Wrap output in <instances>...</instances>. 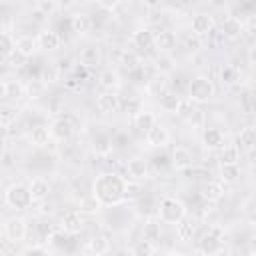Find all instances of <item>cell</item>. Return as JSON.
<instances>
[{"label":"cell","instance_id":"obj_1","mask_svg":"<svg viewBox=\"0 0 256 256\" xmlns=\"http://www.w3.org/2000/svg\"><path fill=\"white\" fill-rule=\"evenodd\" d=\"M124 188L126 180L122 176H118L116 172H104L94 180L92 194L102 206H114L124 200Z\"/></svg>","mask_w":256,"mask_h":256},{"label":"cell","instance_id":"obj_2","mask_svg":"<svg viewBox=\"0 0 256 256\" xmlns=\"http://www.w3.org/2000/svg\"><path fill=\"white\" fill-rule=\"evenodd\" d=\"M158 218L164 224H178V222H182L186 218L184 202L178 200V198H172V196L162 198L160 204H158Z\"/></svg>","mask_w":256,"mask_h":256},{"label":"cell","instance_id":"obj_3","mask_svg":"<svg viewBox=\"0 0 256 256\" xmlns=\"http://www.w3.org/2000/svg\"><path fill=\"white\" fill-rule=\"evenodd\" d=\"M214 94H216V86H214V82L208 76H196L188 84V98H190V102L204 104V102L212 100Z\"/></svg>","mask_w":256,"mask_h":256},{"label":"cell","instance_id":"obj_4","mask_svg":"<svg viewBox=\"0 0 256 256\" xmlns=\"http://www.w3.org/2000/svg\"><path fill=\"white\" fill-rule=\"evenodd\" d=\"M4 202L14 208V210H24L28 208L34 200H32V194H30V188L26 184H12L6 188L4 192Z\"/></svg>","mask_w":256,"mask_h":256},{"label":"cell","instance_id":"obj_5","mask_svg":"<svg viewBox=\"0 0 256 256\" xmlns=\"http://www.w3.org/2000/svg\"><path fill=\"white\" fill-rule=\"evenodd\" d=\"M224 230L220 226H212L204 236L202 240L198 242V250L206 256H212V254H218L222 248H224Z\"/></svg>","mask_w":256,"mask_h":256},{"label":"cell","instance_id":"obj_6","mask_svg":"<svg viewBox=\"0 0 256 256\" xmlns=\"http://www.w3.org/2000/svg\"><path fill=\"white\" fill-rule=\"evenodd\" d=\"M50 134L54 140L58 142H68L74 134V118L72 116H62V118H56L52 124H50Z\"/></svg>","mask_w":256,"mask_h":256},{"label":"cell","instance_id":"obj_7","mask_svg":"<svg viewBox=\"0 0 256 256\" xmlns=\"http://www.w3.org/2000/svg\"><path fill=\"white\" fill-rule=\"evenodd\" d=\"M26 232H28L26 220L20 218V216H12V218H8V220L4 222V236H6L10 242H14V244L22 242V240L26 238Z\"/></svg>","mask_w":256,"mask_h":256},{"label":"cell","instance_id":"obj_8","mask_svg":"<svg viewBox=\"0 0 256 256\" xmlns=\"http://www.w3.org/2000/svg\"><path fill=\"white\" fill-rule=\"evenodd\" d=\"M190 30L194 36L202 38V36H210V32L214 30V18L206 12H198L192 16L190 20Z\"/></svg>","mask_w":256,"mask_h":256},{"label":"cell","instance_id":"obj_9","mask_svg":"<svg viewBox=\"0 0 256 256\" xmlns=\"http://www.w3.org/2000/svg\"><path fill=\"white\" fill-rule=\"evenodd\" d=\"M82 226H84V218H82V212H80V210H68V212H64L62 218H60V228H62L64 232H68V234L80 232Z\"/></svg>","mask_w":256,"mask_h":256},{"label":"cell","instance_id":"obj_10","mask_svg":"<svg viewBox=\"0 0 256 256\" xmlns=\"http://www.w3.org/2000/svg\"><path fill=\"white\" fill-rule=\"evenodd\" d=\"M96 106H98L100 112L112 114V112H116V110L122 106V102H120V96H118L116 92L106 90V92H102V94L96 98Z\"/></svg>","mask_w":256,"mask_h":256},{"label":"cell","instance_id":"obj_11","mask_svg":"<svg viewBox=\"0 0 256 256\" xmlns=\"http://www.w3.org/2000/svg\"><path fill=\"white\" fill-rule=\"evenodd\" d=\"M144 138H146V142H148V146H152V148H162V146H166L168 144V138H170V134H168V130L162 126V124H154L146 134H144Z\"/></svg>","mask_w":256,"mask_h":256},{"label":"cell","instance_id":"obj_12","mask_svg":"<svg viewBox=\"0 0 256 256\" xmlns=\"http://www.w3.org/2000/svg\"><path fill=\"white\" fill-rule=\"evenodd\" d=\"M178 44V38L172 30H160L156 32V38H154V46L160 50V54H170Z\"/></svg>","mask_w":256,"mask_h":256},{"label":"cell","instance_id":"obj_13","mask_svg":"<svg viewBox=\"0 0 256 256\" xmlns=\"http://www.w3.org/2000/svg\"><path fill=\"white\" fill-rule=\"evenodd\" d=\"M244 30V24L236 18V16H228L224 18V22L220 24V34L226 38V40H236Z\"/></svg>","mask_w":256,"mask_h":256},{"label":"cell","instance_id":"obj_14","mask_svg":"<svg viewBox=\"0 0 256 256\" xmlns=\"http://www.w3.org/2000/svg\"><path fill=\"white\" fill-rule=\"evenodd\" d=\"M170 164H172V168H176V170H186V168H190V166H192V152H190L188 148H184V146H176V148L172 150Z\"/></svg>","mask_w":256,"mask_h":256},{"label":"cell","instance_id":"obj_15","mask_svg":"<svg viewBox=\"0 0 256 256\" xmlns=\"http://www.w3.org/2000/svg\"><path fill=\"white\" fill-rule=\"evenodd\" d=\"M100 60H102V52H100V48H98L96 44H88V46H84V48L80 50V60H78V64H82V66H86V68H92V66H98Z\"/></svg>","mask_w":256,"mask_h":256},{"label":"cell","instance_id":"obj_16","mask_svg":"<svg viewBox=\"0 0 256 256\" xmlns=\"http://www.w3.org/2000/svg\"><path fill=\"white\" fill-rule=\"evenodd\" d=\"M202 144L208 150H222L226 146L224 144V134L218 128H204V132H202Z\"/></svg>","mask_w":256,"mask_h":256},{"label":"cell","instance_id":"obj_17","mask_svg":"<svg viewBox=\"0 0 256 256\" xmlns=\"http://www.w3.org/2000/svg\"><path fill=\"white\" fill-rule=\"evenodd\" d=\"M38 46H40L42 50L54 52V50H58V48L62 46V38H60V34L54 32V30H42V32L38 34Z\"/></svg>","mask_w":256,"mask_h":256},{"label":"cell","instance_id":"obj_18","mask_svg":"<svg viewBox=\"0 0 256 256\" xmlns=\"http://www.w3.org/2000/svg\"><path fill=\"white\" fill-rule=\"evenodd\" d=\"M38 48H40L38 46V38L30 36V34H24V36H18L16 38V52L22 58H30Z\"/></svg>","mask_w":256,"mask_h":256},{"label":"cell","instance_id":"obj_19","mask_svg":"<svg viewBox=\"0 0 256 256\" xmlns=\"http://www.w3.org/2000/svg\"><path fill=\"white\" fill-rule=\"evenodd\" d=\"M158 102H160V108L164 110V112H170V114H180V108H182V98L176 94V92H164L160 98H158Z\"/></svg>","mask_w":256,"mask_h":256},{"label":"cell","instance_id":"obj_20","mask_svg":"<svg viewBox=\"0 0 256 256\" xmlns=\"http://www.w3.org/2000/svg\"><path fill=\"white\" fill-rule=\"evenodd\" d=\"M28 188H30V194H32L34 202H44L50 194V184L44 178H32L28 182Z\"/></svg>","mask_w":256,"mask_h":256},{"label":"cell","instance_id":"obj_21","mask_svg":"<svg viewBox=\"0 0 256 256\" xmlns=\"http://www.w3.org/2000/svg\"><path fill=\"white\" fill-rule=\"evenodd\" d=\"M154 38L156 34L150 30V28H138L134 34H132V44L140 50H148L154 46Z\"/></svg>","mask_w":256,"mask_h":256},{"label":"cell","instance_id":"obj_22","mask_svg":"<svg viewBox=\"0 0 256 256\" xmlns=\"http://www.w3.org/2000/svg\"><path fill=\"white\" fill-rule=\"evenodd\" d=\"M50 138H52L50 128H46V126H42V124L34 126V128L30 130V134H28L30 144H32V146H36V148H44V146L50 142Z\"/></svg>","mask_w":256,"mask_h":256},{"label":"cell","instance_id":"obj_23","mask_svg":"<svg viewBox=\"0 0 256 256\" xmlns=\"http://www.w3.org/2000/svg\"><path fill=\"white\" fill-rule=\"evenodd\" d=\"M114 148V140L104 134V132H98L94 138H92V150L98 154V156H108Z\"/></svg>","mask_w":256,"mask_h":256},{"label":"cell","instance_id":"obj_24","mask_svg":"<svg viewBox=\"0 0 256 256\" xmlns=\"http://www.w3.org/2000/svg\"><path fill=\"white\" fill-rule=\"evenodd\" d=\"M126 172H128V176L132 180L140 182V180H144L148 176V166H146V162L142 158H130L126 162Z\"/></svg>","mask_w":256,"mask_h":256},{"label":"cell","instance_id":"obj_25","mask_svg":"<svg viewBox=\"0 0 256 256\" xmlns=\"http://www.w3.org/2000/svg\"><path fill=\"white\" fill-rule=\"evenodd\" d=\"M238 144L246 150V152H254L256 150V126H246L240 130L238 134Z\"/></svg>","mask_w":256,"mask_h":256},{"label":"cell","instance_id":"obj_26","mask_svg":"<svg viewBox=\"0 0 256 256\" xmlns=\"http://www.w3.org/2000/svg\"><path fill=\"white\" fill-rule=\"evenodd\" d=\"M160 236H162L160 222H156V220H148V222H144V228H142V238H144V240H148V242H152L154 246H158Z\"/></svg>","mask_w":256,"mask_h":256},{"label":"cell","instance_id":"obj_27","mask_svg":"<svg viewBox=\"0 0 256 256\" xmlns=\"http://www.w3.org/2000/svg\"><path fill=\"white\" fill-rule=\"evenodd\" d=\"M166 88H168V84H166V78H164L162 74L152 76V78L148 80V84H146L148 94H150V96H156V98H160L164 92H168Z\"/></svg>","mask_w":256,"mask_h":256},{"label":"cell","instance_id":"obj_28","mask_svg":"<svg viewBox=\"0 0 256 256\" xmlns=\"http://www.w3.org/2000/svg\"><path fill=\"white\" fill-rule=\"evenodd\" d=\"M70 28H72V32H76V34H86V32L92 28V20H90L88 14H74V16L70 18Z\"/></svg>","mask_w":256,"mask_h":256},{"label":"cell","instance_id":"obj_29","mask_svg":"<svg viewBox=\"0 0 256 256\" xmlns=\"http://www.w3.org/2000/svg\"><path fill=\"white\" fill-rule=\"evenodd\" d=\"M240 160V148L236 144H226L222 150H220V166H226V164H238Z\"/></svg>","mask_w":256,"mask_h":256},{"label":"cell","instance_id":"obj_30","mask_svg":"<svg viewBox=\"0 0 256 256\" xmlns=\"http://www.w3.org/2000/svg\"><path fill=\"white\" fill-rule=\"evenodd\" d=\"M98 84H100L102 88L114 92V88L120 84V78H118V74H116L112 68H106V70L100 72V76H98Z\"/></svg>","mask_w":256,"mask_h":256},{"label":"cell","instance_id":"obj_31","mask_svg":"<svg viewBox=\"0 0 256 256\" xmlns=\"http://www.w3.org/2000/svg\"><path fill=\"white\" fill-rule=\"evenodd\" d=\"M156 124V116L152 112H140L138 116H134V126L138 128V132L146 134L152 126Z\"/></svg>","mask_w":256,"mask_h":256},{"label":"cell","instance_id":"obj_32","mask_svg":"<svg viewBox=\"0 0 256 256\" xmlns=\"http://www.w3.org/2000/svg\"><path fill=\"white\" fill-rule=\"evenodd\" d=\"M174 58L170 56V54H158L156 56V60H154V70L158 72V74H168V72H172L174 70Z\"/></svg>","mask_w":256,"mask_h":256},{"label":"cell","instance_id":"obj_33","mask_svg":"<svg viewBox=\"0 0 256 256\" xmlns=\"http://www.w3.org/2000/svg\"><path fill=\"white\" fill-rule=\"evenodd\" d=\"M108 250H110V240L104 234H98V236H94L90 240V252L94 256H104Z\"/></svg>","mask_w":256,"mask_h":256},{"label":"cell","instance_id":"obj_34","mask_svg":"<svg viewBox=\"0 0 256 256\" xmlns=\"http://www.w3.org/2000/svg\"><path fill=\"white\" fill-rule=\"evenodd\" d=\"M202 196L208 202H216V200H220L224 196V188H222L220 182H208L204 186V190H202Z\"/></svg>","mask_w":256,"mask_h":256},{"label":"cell","instance_id":"obj_35","mask_svg":"<svg viewBox=\"0 0 256 256\" xmlns=\"http://www.w3.org/2000/svg\"><path fill=\"white\" fill-rule=\"evenodd\" d=\"M194 232H196V226H194L190 220H186V218L176 224V236H178L182 242L192 240V238H194Z\"/></svg>","mask_w":256,"mask_h":256},{"label":"cell","instance_id":"obj_36","mask_svg":"<svg viewBox=\"0 0 256 256\" xmlns=\"http://www.w3.org/2000/svg\"><path fill=\"white\" fill-rule=\"evenodd\" d=\"M0 50H2L4 58H8L12 52H16V38H12V34L8 30H4L0 34Z\"/></svg>","mask_w":256,"mask_h":256},{"label":"cell","instance_id":"obj_37","mask_svg":"<svg viewBox=\"0 0 256 256\" xmlns=\"http://www.w3.org/2000/svg\"><path fill=\"white\" fill-rule=\"evenodd\" d=\"M120 64H122V68H126L128 72H136L140 66H142V62H140V58L134 54V52H128V50H124V54H122V60H120Z\"/></svg>","mask_w":256,"mask_h":256},{"label":"cell","instance_id":"obj_38","mask_svg":"<svg viewBox=\"0 0 256 256\" xmlns=\"http://www.w3.org/2000/svg\"><path fill=\"white\" fill-rule=\"evenodd\" d=\"M24 92V88L16 80H4L2 82V96L4 98H18Z\"/></svg>","mask_w":256,"mask_h":256},{"label":"cell","instance_id":"obj_39","mask_svg":"<svg viewBox=\"0 0 256 256\" xmlns=\"http://www.w3.org/2000/svg\"><path fill=\"white\" fill-rule=\"evenodd\" d=\"M154 252H156V246H154L152 242L144 240V238H140V240L132 246V254H134V256H152Z\"/></svg>","mask_w":256,"mask_h":256},{"label":"cell","instance_id":"obj_40","mask_svg":"<svg viewBox=\"0 0 256 256\" xmlns=\"http://www.w3.org/2000/svg\"><path fill=\"white\" fill-rule=\"evenodd\" d=\"M238 176H240V166L238 164L220 166V178L224 182H234V180H238Z\"/></svg>","mask_w":256,"mask_h":256},{"label":"cell","instance_id":"obj_41","mask_svg":"<svg viewBox=\"0 0 256 256\" xmlns=\"http://www.w3.org/2000/svg\"><path fill=\"white\" fill-rule=\"evenodd\" d=\"M220 80H222V84H234L236 80H238V70H236V66H232V64H226V66H222V70H220Z\"/></svg>","mask_w":256,"mask_h":256},{"label":"cell","instance_id":"obj_42","mask_svg":"<svg viewBox=\"0 0 256 256\" xmlns=\"http://www.w3.org/2000/svg\"><path fill=\"white\" fill-rule=\"evenodd\" d=\"M44 86H46V84H44L40 78H36V80H30L24 90H26L28 98H34V100H36V98H40V96L44 94Z\"/></svg>","mask_w":256,"mask_h":256},{"label":"cell","instance_id":"obj_43","mask_svg":"<svg viewBox=\"0 0 256 256\" xmlns=\"http://www.w3.org/2000/svg\"><path fill=\"white\" fill-rule=\"evenodd\" d=\"M142 194V184L138 180H126V188H124V198L126 200H134Z\"/></svg>","mask_w":256,"mask_h":256},{"label":"cell","instance_id":"obj_44","mask_svg":"<svg viewBox=\"0 0 256 256\" xmlns=\"http://www.w3.org/2000/svg\"><path fill=\"white\" fill-rule=\"evenodd\" d=\"M100 206H102V204L96 200V196H94V194L84 196V198L80 200V212H88V214H92V212H96Z\"/></svg>","mask_w":256,"mask_h":256},{"label":"cell","instance_id":"obj_45","mask_svg":"<svg viewBox=\"0 0 256 256\" xmlns=\"http://www.w3.org/2000/svg\"><path fill=\"white\" fill-rule=\"evenodd\" d=\"M16 120V110L14 108H10V106H4L2 108V112H0V122H2V126L8 130L10 128V124Z\"/></svg>","mask_w":256,"mask_h":256},{"label":"cell","instance_id":"obj_46","mask_svg":"<svg viewBox=\"0 0 256 256\" xmlns=\"http://www.w3.org/2000/svg\"><path fill=\"white\" fill-rule=\"evenodd\" d=\"M36 8H38L40 12H44L46 16H50V14H54V12L60 8V4L54 2V0H40V2L36 4Z\"/></svg>","mask_w":256,"mask_h":256},{"label":"cell","instance_id":"obj_47","mask_svg":"<svg viewBox=\"0 0 256 256\" xmlns=\"http://www.w3.org/2000/svg\"><path fill=\"white\" fill-rule=\"evenodd\" d=\"M124 110H126L128 114H132V116H138V114L142 112V102H140V98H128V100L124 102Z\"/></svg>","mask_w":256,"mask_h":256},{"label":"cell","instance_id":"obj_48","mask_svg":"<svg viewBox=\"0 0 256 256\" xmlns=\"http://www.w3.org/2000/svg\"><path fill=\"white\" fill-rule=\"evenodd\" d=\"M200 46H202V40H200L198 36L188 34V36L184 38V48H186V50H190V52H198Z\"/></svg>","mask_w":256,"mask_h":256},{"label":"cell","instance_id":"obj_49","mask_svg":"<svg viewBox=\"0 0 256 256\" xmlns=\"http://www.w3.org/2000/svg\"><path fill=\"white\" fill-rule=\"evenodd\" d=\"M188 120H190L194 126H202V124H204V112H202L200 108H194V110H190Z\"/></svg>","mask_w":256,"mask_h":256},{"label":"cell","instance_id":"obj_50","mask_svg":"<svg viewBox=\"0 0 256 256\" xmlns=\"http://www.w3.org/2000/svg\"><path fill=\"white\" fill-rule=\"evenodd\" d=\"M244 28L250 32V34H254L256 36V12H252V14H248V18H246V24H244Z\"/></svg>","mask_w":256,"mask_h":256},{"label":"cell","instance_id":"obj_51","mask_svg":"<svg viewBox=\"0 0 256 256\" xmlns=\"http://www.w3.org/2000/svg\"><path fill=\"white\" fill-rule=\"evenodd\" d=\"M70 62H72V60H70L68 56H66V58H60V60H58V66H56V70H58V72H60L62 68H64V70H74V66H76V64H70Z\"/></svg>","mask_w":256,"mask_h":256},{"label":"cell","instance_id":"obj_52","mask_svg":"<svg viewBox=\"0 0 256 256\" xmlns=\"http://www.w3.org/2000/svg\"><path fill=\"white\" fill-rule=\"evenodd\" d=\"M30 18H32V22H36V24H42V22L46 20V14H44V12H40L38 8H34V10L30 12Z\"/></svg>","mask_w":256,"mask_h":256},{"label":"cell","instance_id":"obj_53","mask_svg":"<svg viewBox=\"0 0 256 256\" xmlns=\"http://www.w3.org/2000/svg\"><path fill=\"white\" fill-rule=\"evenodd\" d=\"M246 58H248L250 64L256 66V44H250V46H248V50H246Z\"/></svg>","mask_w":256,"mask_h":256},{"label":"cell","instance_id":"obj_54","mask_svg":"<svg viewBox=\"0 0 256 256\" xmlns=\"http://www.w3.org/2000/svg\"><path fill=\"white\" fill-rule=\"evenodd\" d=\"M24 256H48V254H46L42 248H38V246H36V248H30V250H26V252H24Z\"/></svg>","mask_w":256,"mask_h":256},{"label":"cell","instance_id":"obj_55","mask_svg":"<svg viewBox=\"0 0 256 256\" xmlns=\"http://www.w3.org/2000/svg\"><path fill=\"white\" fill-rule=\"evenodd\" d=\"M248 248H250V252L256 256V236H252V238H250V242H248Z\"/></svg>","mask_w":256,"mask_h":256},{"label":"cell","instance_id":"obj_56","mask_svg":"<svg viewBox=\"0 0 256 256\" xmlns=\"http://www.w3.org/2000/svg\"><path fill=\"white\" fill-rule=\"evenodd\" d=\"M10 162H12V160H10V154L6 152V154H4V166H10Z\"/></svg>","mask_w":256,"mask_h":256},{"label":"cell","instance_id":"obj_57","mask_svg":"<svg viewBox=\"0 0 256 256\" xmlns=\"http://www.w3.org/2000/svg\"><path fill=\"white\" fill-rule=\"evenodd\" d=\"M166 256H186V254H182V252H168Z\"/></svg>","mask_w":256,"mask_h":256},{"label":"cell","instance_id":"obj_58","mask_svg":"<svg viewBox=\"0 0 256 256\" xmlns=\"http://www.w3.org/2000/svg\"><path fill=\"white\" fill-rule=\"evenodd\" d=\"M70 256H80V254H70Z\"/></svg>","mask_w":256,"mask_h":256}]
</instances>
